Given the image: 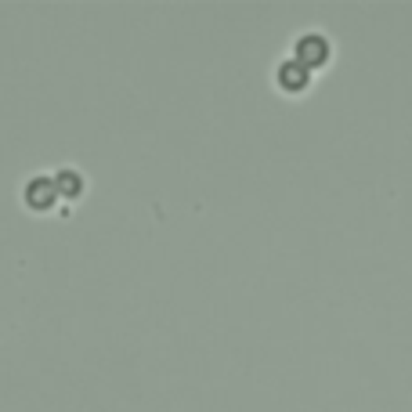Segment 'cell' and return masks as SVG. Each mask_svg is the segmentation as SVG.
<instances>
[{
    "label": "cell",
    "mask_w": 412,
    "mask_h": 412,
    "mask_svg": "<svg viewBox=\"0 0 412 412\" xmlns=\"http://www.w3.org/2000/svg\"><path fill=\"white\" fill-rule=\"evenodd\" d=\"M54 196H58L54 178H36V181H29V189H26V203H29L33 210H47V206L54 203Z\"/></svg>",
    "instance_id": "1"
},
{
    "label": "cell",
    "mask_w": 412,
    "mask_h": 412,
    "mask_svg": "<svg viewBox=\"0 0 412 412\" xmlns=\"http://www.w3.org/2000/svg\"><path fill=\"white\" fill-rule=\"evenodd\" d=\"M54 185H58V192H66V196H80V192H84V181H80V174H76V170L54 174Z\"/></svg>",
    "instance_id": "2"
}]
</instances>
